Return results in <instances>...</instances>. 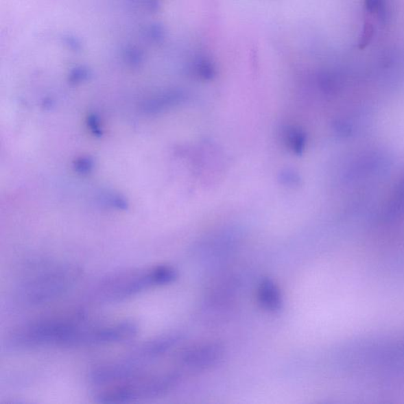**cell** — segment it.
I'll return each instance as SVG.
<instances>
[{"label": "cell", "mask_w": 404, "mask_h": 404, "mask_svg": "<svg viewBox=\"0 0 404 404\" xmlns=\"http://www.w3.org/2000/svg\"><path fill=\"white\" fill-rule=\"evenodd\" d=\"M91 167L92 161L88 160H82L78 163L77 169L80 170L81 172H86L91 169Z\"/></svg>", "instance_id": "cell-18"}, {"label": "cell", "mask_w": 404, "mask_h": 404, "mask_svg": "<svg viewBox=\"0 0 404 404\" xmlns=\"http://www.w3.org/2000/svg\"><path fill=\"white\" fill-rule=\"evenodd\" d=\"M283 141L293 153L301 154L305 147V136L300 130L292 127H287L283 130Z\"/></svg>", "instance_id": "cell-9"}, {"label": "cell", "mask_w": 404, "mask_h": 404, "mask_svg": "<svg viewBox=\"0 0 404 404\" xmlns=\"http://www.w3.org/2000/svg\"><path fill=\"white\" fill-rule=\"evenodd\" d=\"M62 40H64V44L67 48L72 51L80 52L82 49V41L75 36L69 34L65 35L64 36V38H62Z\"/></svg>", "instance_id": "cell-15"}, {"label": "cell", "mask_w": 404, "mask_h": 404, "mask_svg": "<svg viewBox=\"0 0 404 404\" xmlns=\"http://www.w3.org/2000/svg\"><path fill=\"white\" fill-rule=\"evenodd\" d=\"M123 60L127 64L133 67H137L144 61L143 51L135 47H129L123 51Z\"/></svg>", "instance_id": "cell-11"}, {"label": "cell", "mask_w": 404, "mask_h": 404, "mask_svg": "<svg viewBox=\"0 0 404 404\" xmlns=\"http://www.w3.org/2000/svg\"><path fill=\"white\" fill-rule=\"evenodd\" d=\"M91 73L86 67L80 66L71 71L69 75V80L71 83L78 84L81 83L88 80L91 77Z\"/></svg>", "instance_id": "cell-13"}, {"label": "cell", "mask_w": 404, "mask_h": 404, "mask_svg": "<svg viewBox=\"0 0 404 404\" xmlns=\"http://www.w3.org/2000/svg\"><path fill=\"white\" fill-rule=\"evenodd\" d=\"M182 337V334L178 332L161 335L141 345L138 349L133 351L129 358L135 363L145 366L150 361L160 358L176 347L181 342Z\"/></svg>", "instance_id": "cell-6"}, {"label": "cell", "mask_w": 404, "mask_h": 404, "mask_svg": "<svg viewBox=\"0 0 404 404\" xmlns=\"http://www.w3.org/2000/svg\"><path fill=\"white\" fill-rule=\"evenodd\" d=\"M366 6L370 12L379 14V17L382 20L386 19L384 0H366Z\"/></svg>", "instance_id": "cell-14"}, {"label": "cell", "mask_w": 404, "mask_h": 404, "mask_svg": "<svg viewBox=\"0 0 404 404\" xmlns=\"http://www.w3.org/2000/svg\"><path fill=\"white\" fill-rule=\"evenodd\" d=\"M80 276V270L70 265L41 267L20 283L19 297L32 306L54 301L69 291Z\"/></svg>", "instance_id": "cell-2"}, {"label": "cell", "mask_w": 404, "mask_h": 404, "mask_svg": "<svg viewBox=\"0 0 404 404\" xmlns=\"http://www.w3.org/2000/svg\"><path fill=\"white\" fill-rule=\"evenodd\" d=\"M283 181H285L288 185H298L299 182V178L297 174L294 172H286L283 174Z\"/></svg>", "instance_id": "cell-17"}, {"label": "cell", "mask_w": 404, "mask_h": 404, "mask_svg": "<svg viewBox=\"0 0 404 404\" xmlns=\"http://www.w3.org/2000/svg\"><path fill=\"white\" fill-rule=\"evenodd\" d=\"M226 350L219 341L207 340L187 346L178 355V361L187 370L204 371L218 366L224 359Z\"/></svg>", "instance_id": "cell-5"}, {"label": "cell", "mask_w": 404, "mask_h": 404, "mask_svg": "<svg viewBox=\"0 0 404 404\" xmlns=\"http://www.w3.org/2000/svg\"><path fill=\"white\" fill-rule=\"evenodd\" d=\"M372 36H374V27H372V24L370 23H366L363 34H361V39L359 42V46L361 49H364L367 45L370 44Z\"/></svg>", "instance_id": "cell-16"}, {"label": "cell", "mask_w": 404, "mask_h": 404, "mask_svg": "<svg viewBox=\"0 0 404 404\" xmlns=\"http://www.w3.org/2000/svg\"><path fill=\"white\" fill-rule=\"evenodd\" d=\"M154 286H159L154 267L119 272L99 282L93 291V298L102 302H117L137 296Z\"/></svg>", "instance_id": "cell-4"}, {"label": "cell", "mask_w": 404, "mask_h": 404, "mask_svg": "<svg viewBox=\"0 0 404 404\" xmlns=\"http://www.w3.org/2000/svg\"><path fill=\"white\" fill-rule=\"evenodd\" d=\"M181 376L175 371L149 374L145 371L112 385L104 387L97 401L104 404L130 403L161 396L178 385Z\"/></svg>", "instance_id": "cell-3"}, {"label": "cell", "mask_w": 404, "mask_h": 404, "mask_svg": "<svg viewBox=\"0 0 404 404\" xmlns=\"http://www.w3.org/2000/svg\"><path fill=\"white\" fill-rule=\"evenodd\" d=\"M165 31L160 24H152L146 30V36L153 43L158 44L164 40Z\"/></svg>", "instance_id": "cell-12"}, {"label": "cell", "mask_w": 404, "mask_h": 404, "mask_svg": "<svg viewBox=\"0 0 404 404\" xmlns=\"http://www.w3.org/2000/svg\"><path fill=\"white\" fill-rule=\"evenodd\" d=\"M87 325L80 318L42 320L14 330L7 346L13 350L83 346Z\"/></svg>", "instance_id": "cell-1"}, {"label": "cell", "mask_w": 404, "mask_h": 404, "mask_svg": "<svg viewBox=\"0 0 404 404\" xmlns=\"http://www.w3.org/2000/svg\"><path fill=\"white\" fill-rule=\"evenodd\" d=\"M193 70L194 73L203 80H212L216 73V70L211 61L206 58H199L193 64Z\"/></svg>", "instance_id": "cell-10"}, {"label": "cell", "mask_w": 404, "mask_h": 404, "mask_svg": "<svg viewBox=\"0 0 404 404\" xmlns=\"http://www.w3.org/2000/svg\"><path fill=\"white\" fill-rule=\"evenodd\" d=\"M258 301L265 311L276 313L281 311L283 305V298L279 285L271 278H264L258 287Z\"/></svg>", "instance_id": "cell-8"}, {"label": "cell", "mask_w": 404, "mask_h": 404, "mask_svg": "<svg viewBox=\"0 0 404 404\" xmlns=\"http://www.w3.org/2000/svg\"><path fill=\"white\" fill-rule=\"evenodd\" d=\"M138 333L137 324L130 321L95 325L93 330L91 345L126 342L134 338Z\"/></svg>", "instance_id": "cell-7"}]
</instances>
